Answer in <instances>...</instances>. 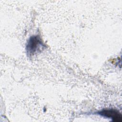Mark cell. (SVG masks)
<instances>
[{"label": "cell", "instance_id": "obj_1", "mask_svg": "<svg viewBox=\"0 0 122 122\" xmlns=\"http://www.w3.org/2000/svg\"><path fill=\"white\" fill-rule=\"evenodd\" d=\"M42 46L43 43L41 38L38 35L33 36L28 41L26 46L27 53L31 56L40 50Z\"/></svg>", "mask_w": 122, "mask_h": 122}, {"label": "cell", "instance_id": "obj_2", "mask_svg": "<svg viewBox=\"0 0 122 122\" xmlns=\"http://www.w3.org/2000/svg\"><path fill=\"white\" fill-rule=\"evenodd\" d=\"M102 116L111 118L115 122H121L122 121V116L120 112L114 109H103L98 112Z\"/></svg>", "mask_w": 122, "mask_h": 122}]
</instances>
